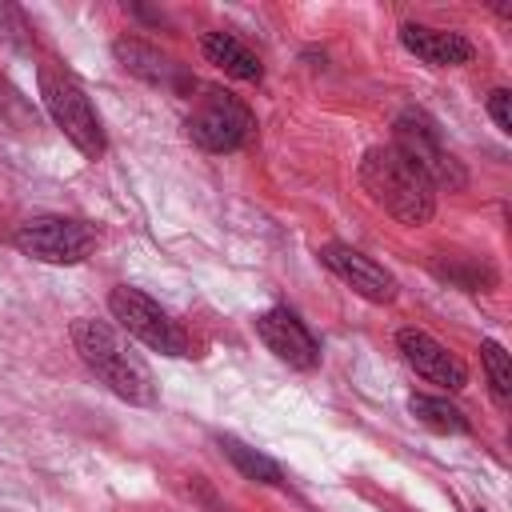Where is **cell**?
Here are the masks:
<instances>
[{"label": "cell", "mask_w": 512, "mask_h": 512, "mask_svg": "<svg viewBox=\"0 0 512 512\" xmlns=\"http://www.w3.org/2000/svg\"><path fill=\"white\" fill-rule=\"evenodd\" d=\"M72 344L80 352V360L108 384V392H116L128 404L152 408L156 404V376L152 368L140 360V352H132V344L104 320H76L72 324Z\"/></svg>", "instance_id": "1"}, {"label": "cell", "mask_w": 512, "mask_h": 512, "mask_svg": "<svg viewBox=\"0 0 512 512\" xmlns=\"http://www.w3.org/2000/svg\"><path fill=\"white\" fill-rule=\"evenodd\" d=\"M360 184L364 192L400 224H428L436 212V188L432 180L392 144H376L360 160Z\"/></svg>", "instance_id": "2"}, {"label": "cell", "mask_w": 512, "mask_h": 512, "mask_svg": "<svg viewBox=\"0 0 512 512\" xmlns=\"http://www.w3.org/2000/svg\"><path fill=\"white\" fill-rule=\"evenodd\" d=\"M40 100H44L48 116L56 120V128L76 144L80 156L96 160V156L108 148L92 100L84 96V88H80L68 72H60V68H52V64H40Z\"/></svg>", "instance_id": "3"}, {"label": "cell", "mask_w": 512, "mask_h": 512, "mask_svg": "<svg viewBox=\"0 0 512 512\" xmlns=\"http://www.w3.org/2000/svg\"><path fill=\"white\" fill-rule=\"evenodd\" d=\"M252 128H256L252 108L224 88H204V96H196V104L184 120L188 140L204 152H216V156L244 148L252 140Z\"/></svg>", "instance_id": "4"}, {"label": "cell", "mask_w": 512, "mask_h": 512, "mask_svg": "<svg viewBox=\"0 0 512 512\" xmlns=\"http://www.w3.org/2000/svg\"><path fill=\"white\" fill-rule=\"evenodd\" d=\"M108 312H112V320H116L132 340H140L144 348H152V352H160V356H188V336H184V328H180L152 296H144L140 288H128V284L112 288V292H108Z\"/></svg>", "instance_id": "5"}, {"label": "cell", "mask_w": 512, "mask_h": 512, "mask_svg": "<svg viewBox=\"0 0 512 512\" xmlns=\"http://www.w3.org/2000/svg\"><path fill=\"white\" fill-rule=\"evenodd\" d=\"M392 148H400V152H404V156L432 180V188H448V192H456V188L468 184V176H464L460 160L452 156V148L444 144L436 120L424 116L420 108H408V112L396 116V144H392Z\"/></svg>", "instance_id": "6"}, {"label": "cell", "mask_w": 512, "mask_h": 512, "mask_svg": "<svg viewBox=\"0 0 512 512\" xmlns=\"http://www.w3.org/2000/svg\"><path fill=\"white\" fill-rule=\"evenodd\" d=\"M96 244V228L72 216H32L16 228V248L40 264H80Z\"/></svg>", "instance_id": "7"}, {"label": "cell", "mask_w": 512, "mask_h": 512, "mask_svg": "<svg viewBox=\"0 0 512 512\" xmlns=\"http://www.w3.org/2000/svg\"><path fill=\"white\" fill-rule=\"evenodd\" d=\"M256 336L264 340V348L284 360L288 368L312 372L320 364V340L308 332V324L292 312V308H268L256 316Z\"/></svg>", "instance_id": "8"}, {"label": "cell", "mask_w": 512, "mask_h": 512, "mask_svg": "<svg viewBox=\"0 0 512 512\" xmlns=\"http://www.w3.org/2000/svg\"><path fill=\"white\" fill-rule=\"evenodd\" d=\"M396 348H400L404 364H408L416 376H424L428 384H440V388H448V392H460V388L468 384L464 360H460L456 352H448L436 336H428L424 328H400V332H396Z\"/></svg>", "instance_id": "9"}, {"label": "cell", "mask_w": 512, "mask_h": 512, "mask_svg": "<svg viewBox=\"0 0 512 512\" xmlns=\"http://www.w3.org/2000/svg\"><path fill=\"white\" fill-rule=\"evenodd\" d=\"M320 260H324L356 296H364L368 304H388V300H396V276H392L388 268H380L372 256H364V252H356V248H348V244H324V248H320Z\"/></svg>", "instance_id": "10"}, {"label": "cell", "mask_w": 512, "mask_h": 512, "mask_svg": "<svg viewBox=\"0 0 512 512\" xmlns=\"http://www.w3.org/2000/svg\"><path fill=\"white\" fill-rule=\"evenodd\" d=\"M400 44L424 60L428 68H460L472 60V40L464 32L452 28H432V24H404L400 28Z\"/></svg>", "instance_id": "11"}, {"label": "cell", "mask_w": 512, "mask_h": 512, "mask_svg": "<svg viewBox=\"0 0 512 512\" xmlns=\"http://www.w3.org/2000/svg\"><path fill=\"white\" fill-rule=\"evenodd\" d=\"M112 52H116L120 68H124V72H132V76H140L144 84H156V88H180V84H184L180 68H176L164 52H156L152 44H144V40L124 36V40H116V44H112Z\"/></svg>", "instance_id": "12"}, {"label": "cell", "mask_w": 512, "mask_h": 512, "mask_svg": "<svg viewBox=\"0 0 512 512\" xmlns=\"http://www.w3.org/2000/svg\"><path fill=\"white\" fill-rule=\"evenodd\" d=\"M200 48H204V56H208V64H216V68H224L228 76H236V80H248V84H256L260 76H264V64H260V56L244 44V40H236L232 32H208L204 40H200Z\"/></svg>", "instance_id": "13"}, {"label": "cell", "mask_w": 512, "mask_h": 512, "mask_svg": "<svg viewBox=\"0 0 512 512\" xmlns=\"http://www.w3.org/2000/svg\"><path fill=\"white\" fill-rule=\"evenodd\" d=\"M220 444V452L248 476V480H256V484H280V468L264 456V452H256V448H248L244 440H236V436H220L216 440Z\"/></svg>", "instance_id": "14"}, {"label": "cell", "mask_w": 512, "mask_h": 512, "mask_svg": "<svg viewBox=\"0 0 512 512\" xmlns=\"http://www.w3.org/2000/svg\"><path fill=\"white\" fill-rule=\"evenodd\" d=\"M408 408H412V416H416L420 424H428L432 432H452V436L468 432L464 412H460L456 404L440 400V396H412V400H408Z\"/></svg>", "instance_id": "15"}, {"label": "cell", "mask_w": 512, "mask_h": 512, "mask_svg": "<svg viewBox=\"0 0 512 512\" xmlns=\"http://www.w3.org/2000/svg\"><path fill=\"white\" fill-rule=\"evenodd\" d=\"M480 364H484V376H488V388H492L496 404H508L512 400V360H508L504 344L484 340L480 344Z\"/></svg>", "instance_id": "16"}, {"label": "cell", "mask_w": 512, "mask_h": 512, "mask_svg": "<svg viewBox=\"0 0 512 512\" xmlns=\"http://www.w3.org/2000/svg\"><path fill=\"white\" fill-rule=\"evenodd\" d=\"M436 276H444V280H452L456 288H464V292H484V288H492V280H496V272L488 268V264H476V260H440L436 264Z\"/></svg>", "instance_id": "17"}, {"label": "cell", "mask_w": 512, "mask_h": 512, "mask_svg": "<svg viewBox=\"0 0 512 512\" xmlns=\"http://www.w3.org/2000/svg\"><path fill=\"white\" fill-rule=\"evenodd\" d=\"M488 116L496 120V128H500L504 136L512 132V92H508V88L488 92Z\"/></svg>", "instance_id": "18"}]
</instances>
